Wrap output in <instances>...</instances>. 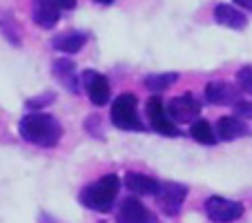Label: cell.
Here are the masks:
<instances>
[{"mask_svg":"<svg viewBox=\"0 0 252 223\" xmlns=\"http://www.w3.org/2000/svg\"><path fill=\"white\" fill-rule=\"evenodd\" d=\"M87 38H90V36H87L85 32L69 29V32H63V33H58V36H54L52 47L58 49V52H63V54H76L85 47Z\"/></svg>","mask_w":252,"mask_h":223,"instance_id":"5bb4252c","label":"cell"},{"mask_svg":"<svg viewBox=\"0 0 252 223\" xmlns=\"http://www.w3.org/2000/svg\"><path fill=\"white\" fill-rule=\"evenodd\" d=\"M125 185H127V190L134 192V194L157 196L161 183L148 174H141V172H127V174H125Z\"/></svg>","mask_w":252,"mask_h":223,"instance_id":"9a60e30c","label":"cell"},{"mask_svg":"<svg viewBox=\"0 0 252 223\" xmlns=\"http://www.w3.org/2000/svg\"><path fill=\"white\" fill-rule=\"evenodd\" d=\"M110 121L123 132H143L145 125L138 119V100L134 94H121L112 100Z\"/></svg>","mask_w":252,"mask_h":223,"instance_id":"3957f363","label":"cell"},{"mask_svg":"<svg viewBox=\"0 0 252 223\" xmlns=\"http://www.w3.org/2000/svg\"><path fill=\"white\" fill-rule=\"evenodd\" d=\"M167 114L172 121H183V123H194L201 116V103L194 98L192 94H183V96H174L172 100H167L165 105Z\"/></svg>","mask_w":252,"mask_h":223,"instance_id":"ba28073f","label":"cell"},{"mask_svg":"<svg viewBox=\"0 0 252 223\" xmlns=\"http://www.w3.org/2000/svg\"><path fill=\"white\" fill-rule=\"evenodd\" d=\"M54 76L58 78L63 87H65L69 94H78L81 92V83H78V74H76V65L69 61V58H58L52 65Z\"/></svg>","mask_w":252,"mask_h":223,"instance_id":"7c38bea8","label":"cell"},{"mask_svg":"<svg viewBox=\"0 0 252 223\" xmlns=\"http://www.w3.org/2000/svg\"><path fill=\"white\" fill-rule=\"evenodd\" d=\"M148 119L150 123H152V127L157 129L158 134H163V136H181V129L174 125V121L170 119V114H167L165 109V103H163L161 96H152V98L148 100Z\"/></svg>","mask_w":252,"mask_h":223,"instance_id":"8992f818","label":"cell"},{"mask_svg":"<svg viewBox=\"0 0 252 223\" xmlns=\"http://www.w3.org/2000/svg\"><path fill=\"white\" fill-rule=\"evenodd\" d=\"M100 223H105V221H100Z\"/></svg>","mask_w":252,"mask_h":223,"instance_id":"83f0119b","label":"cell"},{"mask_svg":"<svg viewBox=\"0 0 252 223\" xmlns=\"http://www.w3.org/2000/svg\"><path fill=\"white\" fill-rule=\"evenodd\" d=\"M18 132L32 145L38 147H54L63 138V125L58 119L45 112H32V114L23 116L18 123Z\"/></svg>","mask_w":252,"mask_h":223,"instance_id":"6da1fadb","label":"cell"},{"mask_svg":"<svg viewBox=\"0 0 252 223\" xmlns=\"http://www.w3.org/2000/svg\"><path fill=\"white\" fill-rule=\"evenodd\" d=\"M54 98H56V94H54V92H45V94H40V96H33V98H29L27 100V107L29 109L47 107L49 103H54Z\"/></svg>","mask_w":252,"mask_h":223,"instance_id":"ffe728a7","label":"cell"},{"mask_svg":"<svg viewBox=\"0 0 252 223\" xmlns=\"http://www.w3.org/2000/svg\"><path fill=\"white\" fill-rule=\"evenodd\" d=\"M186 196H188V188L176 181H165V183L158 185V192H157V203L161 208L163 214L167 217H176L181 205L186 203Z\"/></svg>","mask_w":252,"mask_h":223,"instance_id":"5b68a950","label":"cell"},{"mask_svg":"<svg viewBox=\"0 0 252 223\" xmlns=\"http://www.w3.org/2000/svg\"><path fill=\"white\" fill-rule=\"evenodd\" d=\"M85 129L92 134V136L103 138V132H100V116H98V114L87 116V121H85Z\"/></svg>","mask_w":252,"mask_h":223,"instance_id":"603a6c76","label":"cell"},{"mask_svg":"<svg viewBox=\"0 0 252 223\" xmlns=\"http://www.w3.org/2000/svg\"><path fill=\"white\" fill-rule=\"evenodd\" d=\"M0 27H2V33H5V36H7V38H9L14 45H18V43H20V40H18V29H16L14 20H11L9 16H5V20L0 23Z\"/></svg>","mask_w":252,"mask_h":223,"instance_id":"44dd1931","label":"cell"},{"mask_svg":"<svg viewBox=\"0 0 252 223\" xmlns=\"http://www.w3.org/2000/svg\"><path fill=\"white\" fill-rule=\"evenodd\" d=\"M239 7H243V9H248V11H252V0H234Z\"/></svg>","mask_w":252,"mask_h":223,"instance_id":"484cf974","label":"cell"},{"mask_svg":"<svg viewBox=\"0 0 252 223\" xmlns=\"http://www.w3.org/2000/svg\"><path fill=\"white\" fill-rule=\"evenodd\" d=\"M243 212H246L243 203L225 199V196H210L205 201V214L214 223H232L237 219H241Z\"/></svg>","mask_w":252,"mask_h":223,"instance_id":"277c9868","label":"cell"},{"mask_svg":"<svg viewBox=\"0 0 252 223\" xmlns=\"http://www.w3.org/2000/svg\"><path fill=\"white\" fill-rule=\"evenodd\" d=\"M96 2H100V5H112L114 0H96Z\"/></svg>","mask_w":252,"mask_h":223,"instance_id":"4316f807","label":"cell"},{"mask_svg":"<svg viewBox=\"0 0 252 223\" xmlns=\"http://www.w3.org/2000/svg\"><path fill=\"white\" fill-rule=\"evenodd\" d=\"M116 223H154L152 214L136 196H129L121 203V210L116 214Z\"/></svg>","mask_w":252,"mask_h":223,"instance_id":"30bf717a","label":"cell"},{"mask_svg":"<svg viewBox=\"0 0 252 223\" xmlns=\"http://www.w3.org/2000/svg\"><path fill=\"white\" fill-rule=\"evenodd\" d=\"M214 23L230 27V29H243L248 25V18H246V14H241L232 5H217L214 7Z\"/></svg>","mask_w":252,"mask_h":223,"instance_id":"2e32d148","label":"cell"},{"mask_svg":"<svg viewBox=\"0 0 252 223\" xmlns=\"http://www.w3.org/2000/svg\"><path fill=\"white\" fill-rule=\"evenodd\" d=\"M237 83L243 92L252 94V65H246L237 71Z\"/></svg>","mask_w":252,"mask_h":223,"instance_id":"d6986e66","label":"cell"},{"mask_svg":"<svg viewBox=\"0 0 252 223\" xmlns=\"http://www.w3.org/2000/svg\"><path fill=\"white\" fill-rule=\"evenodd\" d=\"M119 188H121V179L116 174H105L98 181L85 185L81 190V203L90 210L96 212H110L114 205L116 196H119Z\"/></svg>","mask_w":252,"mask_h":223,"instance_id":"7a4b0ae2","label":"cell"},{"mask_svg":"<svg viewBox=\"0 0 252 223\" xmlns=\"http://www.w3.org/2000/svg\"><path fill=\"white\" fill-rule=\"evenodd\" d=\"M83 90H85L87 98L96 107H103V105L110 103V81L100 71H96V69L83 71Z\"/></svg>","mask_w":252,"mask_h":223,"instance_id":"52a82bcc","label":"cell"},{"mask_svg":"<svg viewBox=\"0 0 252 223\" xmlns=\"http://www.w3.org/2000/svg\"><path fill=\"white\" fill-rule=\"evenodd\" d=\"M214 132H217L219 141H234V138H243L252 134L250 127L246 125V121L237 119V116H221Z\"/></svg>","mask_w":252,"mask_h":223,"instance_id":"4fadbf2b","label":"cell"},{"mask_svg":"<svg viewBox=\"0 0 252 223\" xmlns=\"http://www.w3.org/2000/svg\"><path fill=\"white\" fill-rule=\"evenodd\" d=\"M38 223H58V221H56V219L52 217V214L43 212V214H40V219H38Z\"/></svg>","mask_w":252,"mask_h":223,"instance_id":"d4e9b609","label":"cell"},{"mask_svg":"<svg viewBox=\"0 0 252 223\" xmlns=\"http://www.w3.org/2000/svg\"><path fill=\"white\" fill-rule=\"evenodd\" d=\"M232 109H234V116H237V119H241V121L252 119V103H248V100H239V103H234Z\"/></svg>","mask_w":252,"mask_h":223,"instance_id":"7402d4cb","label":"cell"},{"mask_svg":"<svg viewBox=\"0 0 252 223\" xmlns=\"http://www.w3.org/2000/svg\"><path fill=\"white\" fill-rule=\"evenodd\" d=\"M33 23L43 29H52L61 20V7L56 0H32Z\"/></svg>","mask_w":252,"mask_h":223,"instance_id":"9c48e42d","label":"cell"},{"mask_svg":"<svg viewBox=\"0 0 252 223\" xmlns=\"http://www.w3.org/2000/svg\"><path fill=\"white\" fill-rule=\"evenodd\" d=\"M190 136L196 143H203V145H214L217 143V132H214L212 123L205 119H196L190 127Z\"/></svg>","mask_w":252,"mask_h":223,"instance_id":"e0dca14e","label":"cell"},{"mask_svg":"<svg viewBox=\"0 0 252 223\" xmlns=\"http://www.w3.org/2000/svg\"><path fill=\"white\" fill-rule=\"evenodd\" d=\"M56 2L61 9H74L76 7V0H56Z\"/></svg>","mask_w":252,"mask_h":223,"instance_id":"cb8c5ba5","label":"cell"},{"mask_svg":"<svg viewBox=\"0 0 252 223\" xmlns=\"http://www.w3.org/2000/svg\"><path fill=\"white\" fill-rule=\"evenodd\" d=\"M179 81V74H174V71H167V74H150V76H145V87L148 90H154V92H161V90H167L170 85H174V83Z\"/></svg>","mask_w":252,"mask_h":223,"instance_id":"ac0fdd59","label":"cell"},{"mask_svg":"<svg viewBox=\"0 0 252 223\" xmlns=\"http://www.w3.org/2000/svg\"><path fill=\"white\" fill-rule=\"evenodd\" d=\"M205 100L212 105H234L239 103V90L225 81H212L205 85Z\"/></svg>","mask_w":252,"mask_h":223,"instance_id":"8fae6325","label":"cell"}]
</instances>
